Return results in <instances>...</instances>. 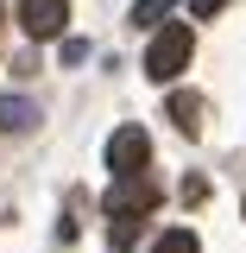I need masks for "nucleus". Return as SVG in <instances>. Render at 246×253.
I'll return each instance as SVG.
<instances>
[{
	"label": "nucleus",
	"mask_w": 246,
	"mask_h": 253,
	"mask_svg": "<svg viewBox=\"0 0 246 253\" xmlns=\"http://www.w3.org/2000/svg\"><path fill=\"white\" fill-rule=\"evenodd\" d=\"M189 51H196L189 26L164 19V26L152 32V44H145V76H152V83H177V76L189 70Z\"/></svg>",
	"instance_id": "f257e3e1"
},
{
	"label": "nucleus",
	"mask_w": 246,
	"mask_h": 253,
	"mask_svg": "<svg viewBox=\"0 0 246 253\" xmlns=\"http://www.w3.org/2000/svg\"><path fill=\"white\" fill-rule=\"evenodd\" d=\"M152 165V133L145 126H114V139H107V171L114 177H139Z\"/></svg>",
	"instance_id": "f03ea898"
},
{
	"label": "nucleus",
	"mask_w": 246,
	"mask_h": 253,
	"mask_svg": "<svg viewBox=\"0 0 246 253\" xmlns=\"http://www.w3.org/2000/svg\"><path fill=\"white\" fill-rule=\"evenodd\" d=\"M145 209H158V184L139 171V177H114L107 190V221H139Z\"/></svg>",
	"instance_id": "7ed1b4c3"
},
{
	"label": "nucleus",
	"mask_w": 246,
	"mask_h": 253,
	"mask_svg": "<svg viewBox=\"0 0 246 253\" xmlns=\"http://www.w3.org/2000/svg\"><path fill=\"white\" fill-rule=\"evenodd\" d=\"M19 26H26V38H63L70 0H19Z\"/></svg>",
	"instance_id": "20e7f679"
},
{
	"label": "nucleus",
	"mask_w": 246,
	"mask_h": 253,
	"mask_svg": "<svg viewBox=\"0 0 246 253\" xmlns=\"http://www.w3.org/2000/svg\"><path fill=\"white\" fill-rule=\"evenodd\" d=\"M164 114H171V126H177L183 139H196V133H202V95L177 89V95H171V108H164Z\"/></svg>",
	"instance_id": "39448f33"
},
{
	"label": "nucleus",
	"mask_w": 246,
	"mask_h": 253,
	"mask_svg": "<svg viewBox=\"0 0 246 253\" xmlns=\"http://www.w3.org/2000/svg\"><path fill=\"white\" fill-rule=\"evenodd\" d=\"M0 126L6 133H32L38 126V101L32 95H0Z\"/></svg>",
	"instance_id": "423d86ee"
},
{
	"label": "nucleus",
	"mask_w": 246,
	"mask_h": 253,
	"mask_svg": "<svg viewBox=\"0 0 246 253\" xmlns=\"http://www.w3.org/2000/svg\"><path fill=\"white\" fill-rule=\"evenodd\" d=\"M171 13H177V0H133V26H145V32H158Z\"/></svg>",
	"instance_id": "0eeeda50"
},
{
	"label": "nucleus",
	"mask_w": 246,
	"mask_h": 253,
	"mask_svg": "<svg viewBox=\"0 0 246 253\" xmlns=\"http://www.w3.org/2000/svg\"><path fill=\"white\" fill-rule=\"evenodd\" d=\"M152 253H202V241H196L189 228H164V234L152 241Z\"/></svg>",
	"instance_id": "6e6552de"
},
{
	"label": "nucleus",
	"mask_w": 246,
	"mask_h": 253,
	"mask_svg": "<svg viewBox=\"0 0 246 253\" xmlns=\"http://www.w3.org/2000/svg\"><path fill=\"white\" fill-rule=\"evenodd\" d=\"M82 57H89V44H82V38H63V51H57L63 70H70V63H82Z\"/></svg>",
	"instance_id": "1a4fd4ad"
},
{
	"label": "nucleus",
	"mask_w": 246,
	"mask_h": 253,
	"mask_svg": "<svg viewBox=\"0 0 246 253\" xmlns=\"http://www.w3.org/2000/svg\"><path fill=\"white\" fill-rule=\"evenodd\" d=\"M221 6H227V0H189V13H196V19H215Z\"/></svg>",
	"instance_id": "9d476101"
}]
</instances>
